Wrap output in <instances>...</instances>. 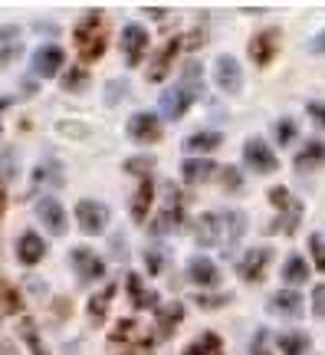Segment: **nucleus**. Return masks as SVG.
I'll list each match as a JSON object with an SVG mask.
<instances>
[{
  "label": "nucleus",
  "instance_id": "1",
  "mask_svg": "<svg viewBox=\"0 0 325 355\" xmlns=\"http://www.w3.org/2000/svg\"><path fill=\"white\" fill-rule=\"evenodd\" d=\"M247 234V214L243 211H207L194 224V237L200 247H217V250H234Z\"/></svg>",
  "mask_w": 325,
  "mask_h": 355
},
{
  "label": "nucleus",
  "instance_id": "2",
  "mask_svg": "<svg viewBox=\"0 0 325 355\" xmlns=\"http://www.w3.org/2000/svg\"><path fill=\"white\" fill-rule=\"evenodd\" d=\"M73 43L79 50V60L82 63H96L102 53H105V43H109V26L99 13H89L86 20H79V26L73 30Z\"/></svg>",
  "mask_w": 325,
  "mask_h": 355
},
{
  "label": "nucleus",
  "instance_id": "3",
  "mask_svg": "<svg viewBox=\"0 0 325 355\" xmlns=\"http://www.w3.org/2000/svg\"><path fill=\"white\" fill-rule=\"evenodd\" d=\"M197 43H204V33H191V37H175L164 50H158V56H155V63L148 66V83H161L164 76H168V69H171V63H175L177 50H188V46H197Z\"/></svg>",
  "mask_w": 325,
  "mask_h": 355
},
{
  "label": "nucleus",
  "instance_id": "4",
  "mask_svg": "<svg viewBox=\"0 0 325 355\" xmlns=\"http://www.w3.org/2000/svg\"><path fill=\"white\" fill-rule=\"evenodd\" d=\"M273 204L279 207V217H276L273 227L279 230V234H296V227H299V220H302V201L292 198L286 188H276Z\"/></svg>",
  "mask_w": 325,
  "mask_h": 355
},
{
  "label": "nucleus",
  "instance_id": "5",
  "mask_svg": "<svg viewBox=\"0 0 325 355\" xmlns=\"http://www.w3.org/2000/svg\"><path fill=\"white\" fill-rule=\"evenodd\" d=\"M273 260V250L270 247H253L237 260V277L247 279V283H260L266 277V266Z\"/></svg>",
  "mask_w": 325,
  "mask_h": 355
},
{
  "label": "nucleus",
  "instance_id": "6",
  "mask_svg": "<svg viewBox=\"0 0 325 355\" xmlns=\"http://www.w3.org/2000/svg\"><path fill=\"white\" fill-rule=\"evenodd\" d=\"M243 162H247V168H253L256 175H273L276 168H279V158H276L273 148L263 139H250L243 145Z\"/></svg>",
  "mask_w": 325,
  "mask_h": 355
},
{
  "label": "nucleus",
  "instance_id": "7",
  "mask_svg": "<svg viewBox=\"0 0 325 355\" xmlns=\"http://www.w3.org/2000/svg\"><path fill=\"white\" fill-rule=\"evenodd\" d=\"M39 188H63V165L56 158H43L33 175H30V184H26V194L33 198Z\"/></svg>",
  "mask_w": 325,
  "mask_h": 355
},
{
  "label": "nucleus",
  "instance_id": "8",
  "mask_svg": "<svg viewBox=\"0 0 325 355\" xmlns=\"http://www.w3.org/2000/svg\"><path fill=\"white\" fill-rule=\"evenodd\" d=\"M122 53H125L128 66H138L145 60V53H148V30L141 24H128L122 30Z\"/></svg>",
  "mask_w": 325,
  "mask_h": 355
},
{
  "label": "nucleus",
  "instance_id": "9",
  "mask_svg": "<svg viewBox=\"0 0 325 355\" xmlns=\"http://www.w3.org/2000/svg\"><path fill=\"white\" fill-rule=\"evenodd\" d=\"M76 220H79V227L86 230V234H99V230H105V224H109V207L86 198V201L76 204Z\"/></svg>",
  "mask_w": 325,
  "mask_h": 355
},
{
  "label": "nucleus",
  "instance_id": "10",
  "mask_svg": "<svg viewBox=\"0 0 325 355\" xmlns=\"http://www.w3.org/2000/svg\"><path fill=\"white\" fill-rule=\"evenodd\" d=\"M194 96H197V89H191V86H184V83H177L175 89H168L161 96V112L168 115V119H181V115L191 109V102H194Z\"/></svg>",
  "mask_w": 325,
  "mask_h": 355
},
{
  "label": "nucleus",
  "instance_id": "11",
  "mask_svg": "<svg viewBox=\"0 0 325 355\" xmlns=\"http://www.w3.org/2000/svg\"><path fill=\"white\" fill-rule=\"evenodd\" d=\"M69 260H73L76 273H79V279H99L105 277V260H102L96 250H89V247H76L73 254H69Z\"/></svg>",
  "mask_w": 325,
  "mask_h": 355
},
{
  "label": "nucleus",
  "instance_id": "12",
  "mask_svg": "<svg viewBox=\"0 0 325 355\" xmlns=\"http://www.w3.org/2000/svg\"><path fill=\"white\" fill-rule=\"evenodd\" d=\"M128 135L141 145H151V141L161 139V122H158V115L151 112H138L128 119Z\"/></svg>",
  "mask_w": 325,
  "mask_h": 355
},
{
  "label": "nucleus",
  "instance_id": "13",
  "mask_svg": "<svg viewBox=\"0 0 325 355\" xmlns=\"http://www.w3.org/2000/svg\"><path fill=\"white\" fill-rule=\"evenodd\" d=\"M213 76H217V86L224 89V92H240L243 86V73H240V63L234 56H217V63H213Z\"/></svg>",
  "mask_w": 325,
  "mask_h": 355
},
{
  "label": "nucleus",
  "instance_id": "14",
  "mask_svg": "<svg viewBox=\"0 0 325 355\" xmlns=\"http://www.w3.org/2000/svg\"><path fill=\"white\" fill-rule=\"evenodd\" d=\"M37 217L43 220V227L50 230L53 237H63L66 234V211L56 198H43V201L37 204Z\"/></svg>",
  "mask_w": 325,
  "mask_h": 355
},
{
  "label": "nucleus",
  "instance_id": "15",
  "mask_svg": "<svg viewBox=\"0 0 325 355\" xmlns=\"http://www.w3.org/2000/svg\"><path fill=\"white\" fill-rule=\"evenodd\" d=\"M43 254H46V243H43L39 234L24 230V234L17 237V260H20L24 266H37L39 260H43Z\"/></svg>",
  "mask_w": 325,
  "mask_h": 355
},
{
  "label": "nucleus",
  "instance_id": "16",
  "mask_svg": "<svg viewBox=\"0 0 325 355\" xmlns=\"http://www.w3.org/2000/svg\"><path fill=\"white\" fill-rule=\"evenodd\" d=\"M270 309H273V316H283V319H296L302 316V296L299 290H276L270 296Z\"/></svg>",
  "mask_w": 325,
  "mask_h": 355
},
{
  "label": "nucleus",
  "instance_id": "17",
  "mask_svg": "<svg viewBox=\"0 0 325 355\" xmlns=\"http://www.w3.org/2000/svg\"><path fill=\"white\" fill-rule=\"evenodd\" d=\"M276 43H279V33H276V30H260V33L250 40V60L256 66H270L276 56Z\"/></svg>",
  "mask_w": 325,
  "mask_h": 355
},
{
  "label": "nucleus",
  "instance_id": "18",
  "mask_svg": "<svg viewBox=\"0 0 325 355\" xmlns=\"http://www.w3.org/2000/svg\"><path fill=\"white\" fill-rule=\"evenodd\" d=\"M33 69H37L39 76L53 79L63 69V50H60V46H39V50L33 53Z\"/></svg>",
  "mask_w": 325,
  "mask_h": 355
},
{
  "label": "nucleus",
  "instance_id": "19",
  "mask_svg": "<svg viewBox=\"0 0 325 355\" xmlns=\"http://www.w3.org/2000/svg\"><path fill=\"white\" fill-rule=\"evenodd\" d=\"M292 165H296V171H313V168H322L325 165V141L322 139L306 141Z\"/></svg>",
  "mask_w": 325,
  "mask_h": 355
},
{
  "label": "nucleus",
  "instance_id": "20",
  "mask_svg": "<svg viewBox=\"0 0 325 355\" xmlns=\"http://www.w3.org/2000/svg\"><path fill=\"white\" fill-rule=\"evenodd\" d=\"M188 279L197 283V286H213V283H220V270L207 257H194L188 263Z\"/></svg>",
  "mask_w": 325,
  "mask_h": 355
},
{
  "label": "nucleus",
  "instance_id": "21",
  "mask_svg": "<svg viewBox=\"0 0 325 355\" xmlns=\"http://www.w3.org/2000/svg\"><path fill=\"white\" fill-rule=\"evenodd\" d=\"M177 322H184V303H168L158 309V319H155V326H158V339H168L171 332H175Z\"/></svg>",
  "mask_w": 325,
  "mask_h": 355
},
{
  "label": "nucleus",
  "instance_id": "22",
  "mask_svg": "<svg viewBox=\"0 0 325 355\" xmlns=\"http://www.w3.org/2000/svg\"><path fill=\"white\" fill-rule=\"evenodd\" d=\"M20 26H3L0 30V66H10L20 60Z\"/></svg>",
  "mask_w": 325,
  "mask_h": 355
},
{
  "label": "nucleus",
  "instance_id": "23",
  "mask_svg": "<svg viewBox=\"0 0 325 355\" xmlns=\"http://www.w3.org/2000/svg\"><path fill=\"white\" fill-rule=\"evenodd\" d=\"M306 279H309V263H306V257L289 254L286 263H283V283L292 290V286H302Z\"/></svg>",
  "mask_w": 325,
  "mask_h": 355
},
{
  "label": "nucleus",
  "instance_id": "24",
  "mask_svg": "<svg viewBox=\"0 0 325 355\" xmlns=\"http://www.w3.org/2000/svg\"><path fill=\"white\" fill-rule=\"evenodd\" d=\"M151 201H155V184H151V178H145V181L138 184L135 201H132V220H135V224L145 220V214L151 211Z\"/></svg>",
  "mask_w": 325,
  "mask_h": 355
},
{
  "label": "nucleus",
  "instance_id": "25",
  "mask_svg": "<svg viewBox=\"0 0 325 355\" xmlns=\"http://www.w3.org/2000/svg\"><path fill=\"white\" fill-rule=\"evenodd\" d=\"M184 355H224V343L217 332H200L197 339L184 349Z\"/></svg>",
  "mask_w": 325,
  "mask_h": 355
},
{
  "label": "nucleus",
  "instance_id": "26",
  "mask_svg": "<svg viewBox=\"0 0 325 355\" xmlns=\"http://www.w3.org/2000/svg\"><path fill=\"white\" fill-rule=\"evenodd\" d=\"M211 171H213L211 158H184V165H181V175H184L188 184H197L204 178H211Z\"/></svg>",
  "mask_w": 325,
  "mask_h": 355
},
{
  "label": "nucleus",
  "instance_id": "27",
  "mask_svg": "<svg viewBox=\"0 0 325 355\" xmlns=\"http://www.w3.org/2000/svg\"><path fill=\"white\" fill-rule=\"evenodd\" d=\"M125 286H128V296H132V303H135L138 309H148V306L158 303V293H148V290H145V286H141V277H138V273H128Z\"/></svg>",
  "mask_w": 325,
  "mask_h": 355
},
{
  "label": "nucleus",
  "instance_id": "28",
  "mask_svg": "<svg viewBox=\"0 0 325 355\" xmlns=\"http://www.w3.org/2000/svg\"><path fill=\"white\" fill-rule=\"evenodd\" d=\"M220 141H224L220 132H204V128H200V132H194V135L184 141V148H188V152H207L211 155L213 148H220Z\"/></svg>",
  "mask_w": 325,
  "mask_h": 355
},
{
  "label": "nucleus",
  "instance_id": "29",
  "mask_svg": "<svg viewBox=\"0 0 325 355\" xmlns=\"http://www.w3.org/2000/svg\"><path fill=\"white\" fill-rule=\"evenodd\" d=\"M279 352L283 355H306L309 352V336H306L302 329L283 332V336H279Z\"/></svg>",
  "mask_w": 325,
  "mask_h": 355
},
{
  "label": "nucleus",
  "instance_id": "30",
  "mask_svg": "<svg viewBox=\"0 0 325 355\" xmlns=\"http://www.w3.org/2000/svg\"><path fill=\"white\" fill-rule=\"evenodd\" d=\"M112 296H115V286L109 283L105 290H99L92 300H89V319H92V322H102V319H105L109 306H112Z\"/></svg>",
  "mask_w": 325,
  "mask_h": 355
},
{
  "label": "nucleus",
  "instance_id": "31",
  "mask_svg": "<svg viewBox=\"0 0 325 355\" xmlns=\"http://www.w3.org/2000/svg\"><path fill=\"white\" fill-rule=\"evenodd\" d=\"M273 132H276V141H279V145H289V141L299 139V122H296L292 115H283V119L276 122Z\"/></svg>",
  "mask_w": 325,
  "mask_h": 355
},
{
  "label": "nucleus",
  "instance_id": "32",
  "mask_svg": "<svg viewBox=\"0 0 325 355\" xmlns=\"http://www.w3.org/2000/svg\"><path fill=\"white\" fill-rule=\"evenodd\" d=\"M86 86H89V73L86 69H79V66H73V69L66 73V79H63V89L66 92H82Z\"/></svg>",
  "mask_w": 325,
  "mask_h": 355
},
{
  "label": "nucleus",
  "instance_id": "33",
  "mask_svg": "<svg viewBox=\"0 0 325 355\" xmlns=\"http://www.w3.org/2000/svg\"><path fill=\"white\" fill-rule=\"evenodd\" d=\"M200 73H204V66H200L197 60H188V63H184V73H181V83L191 89H200Z\"/></svg>",
  "mask_w": 325,
  "mask_h": 355
},
{
  "label": "nucleus",
  "instance_id": "34",
  "mask_svg": "<svg viewBox=\"0 0 325 355\" xmlns=\"http://www.w3.org/2000/svg\"><path fill=\"white\" fill-rule=\"evenodd\" d=\"M309 250H313L315 270H322L325 273V237L322 234H313V237H309Z\"/></svg>",
  "mask_w": 325,
  "mask_h": 355
},
{
  "label": "nucleus",
  "instance_id": "35",
  "mask_svg": "<svg viewBox=\"0 0 325 355\" xmlns=\"http://www.w3.org/2000/svg\"><path fill=\"white\" fill-rule=\"evenodd\" d=\"M135 329H138V322L132 316L122 319V322H118V326L112 329V343H125L128 336H135Z\"/></svg>",
  "mask_w": 325,
  "mask_h": 355
},
{
  "label": "nucleus",
  "instance_id": "36",
  "mask_svg": "<svg viewBox=\"0 0 325 355\" xmlns=\"http://www.w3.org/2000/svg\"><path fill=\"white\" fill-rule=\"evenodd\" d=\"M20 332L26 336V343H30L33 355H50L46 349H43V345H39V339H37V332H33V322H30V319H24V322H20Z\"/></svg>",
  "mask_w": 325,
  "mask_h": 355
},
{
  "label": "nucleus",
  "instance_id": "37",
  "mask_svg": "<svg viewBox=\"0 0 325 355\" xmlns=\"http://www.w3.org/2000/svg\"><path fill=\"white\" fill-rule=\"evenodd\" d=\"M220 178H224V191H230V194L243 188V175H240L237 168H224V171H220Z\"/></svg>",
  "mask_w": 325,
  "mask_h": 355
},
{
  "label": "nucleus",
  "instance_id": "38",
  "mask_svg": "<svg viewBox=\"0 0 325 355\" xmlns=\"http://www.w3.org/2000/svg\"><path fill=\"white\" fill-rule=\"evenodd\" d=\"M151 168H155V158H148V155H138V158L125 162V171H138V175H148Z\"/></svg>",
  "mask_w": 325,
  "mask_h": 355
},
{
  "label": "nucleus",
  "instance_id": "39",
  "mask_svg": "<svg viewBox=\"0 0 325 355\" xmlns=\"http://www.w3.org/2000/svg\"><path fill=\"white\" fill-rule=\"evenodd\" d=\"M313 313H315V319H325V283H315V290H313Z\"/></svg>",
  "mask_w": 325,
  "mask_h": 355
},
{
  "label": "nucleus",
  "instance_id": "40",
  "mask_svg": "<svg viewBox=\"0 0 325 355\" xmlns=\"http://www.w3.org/2000/svg\"><path fill=\"white\" fill-rule=\"evenodd\" d=\"M266 339H270V332L260 329L256 336H253V345H250V355H273L270 352V345H266Z\"/></svg>",
  "mask_w": 325,
  "mask_h": 355
},
{
  "label": "nucleus",
  "instance_id": "41",
  "mask_svg": "<svg viewBox=\"0 0 325 355\" xmlns=\"http://www.w3.org/2000/svg\"><path fill=\"white\" fill-rule=\"evenodd\" d=\"M306 112H309V119H313V122L325 125V102H309V105H306Z\"/></svg>",
  "mask_w": 325,
  "mask_h": 355
},
{
  "label": "nucleus",
  "instance_id": "42",
  "mask_svg": "<svg viewBox=\"0 0 325 355\" xmlns=\"http://www.w3.org/2000/svg\"><path fill=\"white\" fill-rule=\"evenodd\" d=\"M145 260H148L151 273H161V270H164V257L161 254H151V250H148V254H145Z\"/></svg>",
  "mask_w": 325,
  "mask_h": 355
},
{
  "label": "nucleus",
  "instance_id": "43",
  "mask_svg": "<svg viewBox=\"0 0 325 355\" xmlns=\"http://www.w3.org/2000/svg\"><path fill=\"white\" fill-rule=\"evenodd\" d=\"M309 50L315 53V56H325V30L319 33V37H313L309 40Z\"/></svg>",
  "mask_w": 325,
  "mask_h": 355
},
{
  "label": "nucleus",
  "instance_id": "44",
  "mask_svg": "<svg viewBox=\"0 0 325 355\" xmlns=\"http://www.w3.org/2000/svg\"><path fill=\"white\" fill-rule=\"evenodd\" d=\"M0 355H17V345H10V343H3V345H0Z\"/></svg>",
  "mask_w": 325,
  "mask_h": 355
},
{
  "label": "nucleus",
  "instance_id": "45",
  "mask_svg": "<svg viewBox=\"0 0 325 355\" xmlns=\"http://www.w3.org/2000/svg\"><path fill=\"white\" fill-rule=\"evenodd\" d=\"M3 204H7V194H3V188H0V217H3Z\"/></svg>",
  "mask_w": 325,
  "mask_h": 355
}]
</instances>
